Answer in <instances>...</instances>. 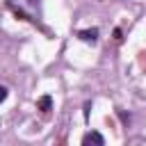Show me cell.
<instances>
[{
  "instance_id": "cell-5",
  "label": "cell",
  "mask_w": 146,
  "mask_h": 146,
  "mask_svg": "<svg viewBox=\"0 0 146 146\" xmlns=\"http://www.w3.org/2000/svg\"><path fill=\"white\" fill-rule=\"evenodd\" d=\"M114 39H116V41H121V30H119V27L114 30Z\"/></svg>"
},
{
  "instance_id": "cell-3",
  "label": "cell",
  "mask_w": 146,
  "mask_h": 146,
  "mask_svg": "<svg viewBox=\"0 0 146 146\" xmlns=\"http://www.w3.org/2000/svg\"><path fill=\"white\" fill-rule=\"evenodd\" d=\"M36 107H39L41 112H50V110H52V98H50V96H41V98L36 100Z\"/></svg>"
},
{
  "instance_id": "cell-1",
  "label": "cell",
  "mask_w": 146,
  "mask_h": 146,
  "mask_svg": "<svg viewBox=\"0 0 146 146\" xmlns=\"http://www.w3.org/2000/svg\"><path fill=\"white\" fill-rule=\"evenodd\" d=\"M82 146H105V139L98 130H89L84 137H82Z\"/></svg>"
},
{
  "instance_id": "cell-4",
  "label": "cell",
  "mask_w": 146,
  "mask_h": 146,
  "mask_svg": "<svg viewBox=\"0 0 146 146\" xmlns=\"http://www.w3.org/2000/svg\"><path fill=\"white\" fill-rule=\"evenodd\" d=\"M5 98H7V89H5V87H0V103H2Z\"/></svg>"
},
{
  "instance_id": "cell-2",
  "label": "cell",
  "mask_w": 146,
  "mask_h": 146,
  "mask_svg": "<svg viewBox=\"0 0 146 146\" xmlns=\"http://www.w3.org/2000/svg\"><path fill=\"white\" fill-rule=\"evenodd\" d=\"M78 36H80L82 41H87V43H96V39H98V30H96V27H91V30H82Z\"/></svg>"
}]
</instances>
